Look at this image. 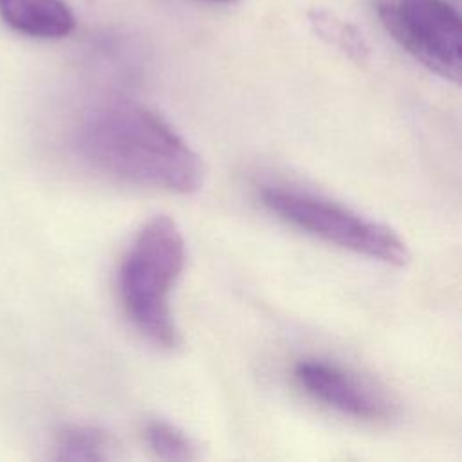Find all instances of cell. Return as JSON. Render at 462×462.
<instances>
[{"mask_svg":"<svg viewBox=\"0 0 462 462\" xmlns=\"http://www.w3.org/2000/svg\"><path fill=\"white\" fill-rule=\"evenodd\" d=\"M186 263V242L168 215L146 220L132 238L117 269V296L132 327L153 346L180 345L171 291Z\"/></svg>","mask_w":462,"mask_h":462,"instance_id":"cell-2","label":"cell"},{"mask_svg":"<svg viewBox=\"0 0 462 462\" xmlns=\"http://www.w3.org/2000/svg\"><path fill=\"white\" fill-rule=\"evenodd\" d=\"M143 437L150 451L162 460H193L199 457L193 440L166 420H148L143 428Z\"/></svg>","mask_w":462,"mask_h":462,"instance_id":"cell-9","label":"cell"},{"mask_svg":"<svg viewBox=\"0 0 462 462\" xmlns=\"http://www.w3.org/2000/svg\"><path fill=\"white\" fill-rule=\"evenodd\" d=\"M309 20L319 38L337 47L346 56L354 60H363L368 54V45L363 34L350 22H345L325 9L310 11Z\"/></svg>","mask_w":462,"mask_h":462,"instance_id":"cell-8","label":"cell"},{"mask_svg":"<svg viewBox=\"0 0 462 462\" xmlns=\"http://www.w3.org/2000/svg\"><path fill=\"white\" fill-rule=\"evenodd\" d=\"M211 2H224V4H231V2H238V0H211Z\"/></svg>","mask_w":462,"mask_h":462,"instance_id":"cell-10","label":"cell"},{"mask_svg":"<svg viewBox=\"0 0 462 462\" xmlns=\"http://www.w3.org/2000/svg\"><path fill=\"white\" fill-rule=\"evenodd\" d=\"M294 379L307 395L341 415L368 422L390 420L395 415L393 401L381 388L337 363L300 359Z\"/></svg>","mask_w":462,"mask_h":462,"instance_id":"cell-5","label":"cell"},{"mask_svg":"<svg viewBox=\"0 0 462 462\" xmlns=\"http://www.w3.org/2000/svg\"><path fill=\"white\" fill-rule=\"evenodd\" d=\"M54 458L72 462L110 460L116 455L114 439L96 426L67 424L54 435Z\"/></svg>","mask_w":462,"mask_h":462,"instance_id":"cell-7","label":"cell"},{"mask_svg":"<svg viewBox=\"0 0 462 462\" xmlns=\"http://www.w3.org/2000/svg\"><path fill=\"white\" fill-rule=\"evenodd\" d=\"M383 27L419 63L458 83L462 69V22L448 0H381Z\"/></svg>","mask_w":462,"mask_h":462,"instance_id":"cell-4","label":"cell"},{"mask_svg":"<svg viewBox=\"0 0 462 462\" xmlns=\"http://www.w3.org/2000/svg\"><path fill=\"white\" fill-rule=\"evenodd\" d=\"M0 16L13 31L42 40L63 38L76 27L63 0H0Z\"/></svg>","mask_w":462,"mask_h":462,"instance_id":"cell-6","label":"cell"},{"mask_svg":"<svg viewBox=\"0 0 462 462\" xmlns=\"http://www.w3.org/2000/svg\"><path fill=\"white\" fill-rule=\"evenodd\" d=\"M258 200L278 220L327 244L395 267L410 262L406 242L392 227L341 202L292 186H263Z\"/></svg>","mask_w":462,"mask_h":462,"instance_id":"cell-3","label":"cell"},{"mask_svg":"<svg viewBox=\"0 0 462 462\" xmlns=\"http://www.w3.org/2000/svg\"><path fill=\"white\" fill-rule=\"evenodd\" d=\"M72 144L90 170L123 184L189 195L204 180L199 153L166 119L139 103L94 106L76 125Z\"/></svg>","mask_w":462,"mask_h":462,"instance_id":"cell-1","label":"cell"}]
</instances>
